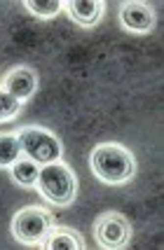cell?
Masks as SVG:
<instances>
[{
	"label": "cell",
	"mask_w": 164,
	"mask_h": 250,
	"mask_svg": "<svg viewBox=\"0 0 164 250\" xmlns=\"http://www.w3.org/2000/svg\"><path fill=\"white\" fill-rule=\"evenodd\" d=\"M89 168L101 183L122 185L136 173V157L120 143H98L89 154Z\"/></svg>",
	"instance_id": "obj_1"
},
{
	"label": "cell",
	"mask_w": 164,
	"mask_h": 250,
	"mask_svg": "<svg viewBox=\"0 0 164 250\" xmlns=\"http://www.w3.org/2000/svg\"><path fill=\"white\" fill-rule=\"evenodd\" d=\"M38 192L54 206H68L77 194V178L75 173L61 162H52L40 166L38 180H35Z\"/></svg>",
	"instance_id": "obj_2"
},
{
	"label": "cell",
	"mask_w": 164,
	"mask_h": 250,
	"mask_svg": "<svg viewBox=\"0 0 164 250\" xmlns=\"http://www.w3.org/2000/svg\"><path fill=\"white\" fill-rule=\"evenodd\" d=\"M54 227V218L47 208L26 206L12 218V234L19 243L26 246H43L47 234Z\"/></svg>",
	"instance_id": "obj_3"
},
{
	"label": "cell",
	"mask_w": 164,
	"mask_h": 250,
	"mask_svg": "<svg viewBox=\"0 0 164 250\" xmlns=\"http://www.w3.org/2000/svg\"><path fill=\"white\" fill-rule=\"evenodd\" d=\"M17 138L22 145V152L40 166L61 159V150H64L61 141L43 126H23V129H19Z\"/></svg>",
	"instance_id": "obj_4"
},
{
	"label": "cell",
	"mask_w": 164,
	"mask_h": 250,
	"mask_svg": "<svg viewBox=\"0 0 164 250\" xmlns=\"http://www.w3.org/2000/svg\"><path fill=\"white\" fill-rule=\"evenodd\" d=\"M94 236H96L98 246L106 250L127 248L131 241V222L122 213L108 210V213L98 215L94 222Z\"/></svg>",
	"instance_id": "obj_5"
},
{
	"label": "cell",
	"mask_w": 164,
	"mask_h": 250,
	"mask_svg": "<svg viewBox=\"0 0 164 250\" xmlns=\"http://www.w3.org/2000/svg\"><path fill=\"white\" fill-rule=\"evenodd\" d=\"M157 14L148 2H122L120 23L129 33H150L155 28Z\"/></svg>",
	"instance_id": "obj_6"
},
{
	"label": "cell",
	"mask_w": 164,
	"mask_h": 250,
	"mask_svg": "<svg viewBox=\"0 0 164 250\" xmlns=\"http://www.w3.org/2000/svg\"><path fill=\"white\" fill-rule=\"evenodd\" d=\"M2 89L14 96L17 101H28V98L35 94V89H38V75L33 73L28 65H17V68H12L10 73L5 75L2 80Z\"/></svg>",
	"instance_id": "obj_7"
},
{
	"label": "cell",
	"mask_w": 164,
	"mask_h": 250,
	"mask_svg": "<svg viewBox=\"0 0 164 250\" xmlns=\"http://www.w3.org/2000/svg\"><path fill=\"white\" fill-rule=\"evenodd\" d=\"M64 7L68 10L70 19L80 26H96L103 17V2L101 0H68L64 2Z\"/></svg>",
	"instance_id": "obj_8"
},
{
	"label": "cell",
	"mask_w": 164,
	"mask_h": 250,
	"mask_svg": "<svg viewBox=\"0 0 164 250\" xmlns=\"http://www.w3.org/2000/svg\"><path fill=\"white\" fill-rule=\"evenodd\" d=\"M45 250H85L82 234L70 227H52L45 243L40 246Z\"/></svg>",
	"instance_id": "obj_9"
},
{
	"label": "cell",
	"mask_w": 164,
	"mask_h": 250,
	"mask_svg": "<svg viewBox=\"0 0 164 250\" xmlns=\"http://www.w3.org/2000/svg\"><path fill=\"white\" fill-rule=\"evenodd\" d=\"M10 168H12V178L17 180V185H22V187H33L35 185L38 171H40V166L33 162V159H28L26 154H22L17 162L12 164Z\"/></svg>",
	"instance_id": "obj_10"
},
{
	"label": "cell",
	"mask_w": 164,
	"mask_h": 250,
	"mask_svg": "<svg viewBox=\"0 0 164 250\" xmlns=\"http://www.w3.org/2000/svg\"><path fill=\"white\" fill-rule=\"evenodd\" d=\"M22 145L17 133H0V168H7L22 157Z\"/></svg>",
	"instance_id": "obj_11"
},
{
	"label": "cell",
	"mask_w": 164,
	"mask_h": 250,
	"mask_svg": "<svg viewBox=\"0 0 164 250\" xmlns=\"http://www.w3.org/2000/svg\"><path fill=\"white\" fill-rule=\"evenodd\" d=\"M26 7H28V12H31L33 17H38V19H52V17H56L59 10L64 7V2H59V0H28Z\"/></svg>",
	"instance_id": "obj_12"
},
{
	"label": "cell",
	"mask_w": 164,
	"mask_h": 250,
	"mask_svg": "<svg viewBox=\"0 0 164 250\" xmlns=\"http://www.w3.org/2000/svg\"><path fill=\"white\" fill-rule=\"evenodd\" d=\"M22 110V101H17L14 96H10L5 89L0 87V122H7L12 117H17Z\"/></svg>",
	"instance_id": "obj_13"
}]
</instances>
